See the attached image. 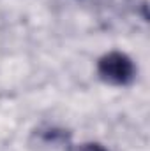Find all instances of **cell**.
I'll use <instances>...</instances> for the list:
<instances>
[{
    "label": "cell",
    "mask_w": 150,
    "mask_h": 151,
    "mask_svg": "<svg viewBox=\"0 0 150 151\" xmlns=\"http://www.w3.org/2000/svg\"><path fill=\"white\" fill-rule=\"evenodd\" d=\"M97 72L103 81H106L110 84L125 86V84L133 83V79L136 76V69H134L133 60L127 55H124L120 51H111L99 60Z\"/></svg>",
    "instance_id": "6da1fadb"
},
{
    "label": "cell",
    "mask_w": 150,
    "mask_h": 151,
    "mask_svg": "<svg viewBox=\"0 0 150 151\" xmlns=\"http://www.w3.org/2000/svg\"><path fill=\"white\" fill-rule=\"evenodd\" d=\"M78 151H108L104 146L97 144V142H87V144H81Z\"/></svg>",
    "instance_id": "7a4b0ae2"
}]
</instances>
